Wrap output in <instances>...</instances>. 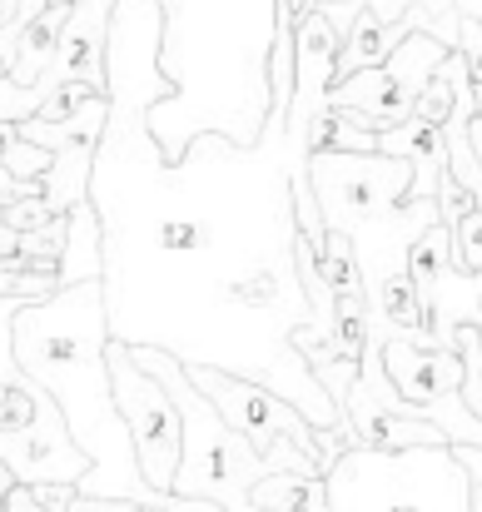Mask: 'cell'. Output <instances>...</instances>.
Returning <instances> with one entry per match:
<instances>
[{
	"label": "cell",
	"instance_id": "cell-1",
	"mask_svg": "<svg viewBox=\"0 0 482 512\" xmlns=\"http://www.w3.org/2000/svg\"><path fill=\"white\" fill-rule=\"evenodd\" d=\"M284 120L274 110L254 150L199 135L164 160L145 115H110L90 174L110 339L254 378L319 433H348L343 403L299 353V334H333V314L299 279L294 165L309 160L289 150Z\"/></svg>",
	"mask_w": 482,
	"mask_h": 512
},
{
	"label": "cell",
	"instance_id": "cell-2",
	"mask_svg": "<svg viewBox=\"0 0 482 512\" xmlns=\"http://www.w3.org/2000/svg\"><path fill=\"white\" fill-rule=\"evenodd\" d=\"M15 363L60 403L75 443L90 453V473L80 483L85 498H135L169 512H224L204 498L155 493L140 473L130 423L115 403L110 378V309H105V279L65 284L50 299L20 304L15 314Z\"/></svg>",
	"mask_w": 482,
	"mask_h": 512
},
{
	"label": "cell",
	"instance_id": "cell-3",
	"mask_svg": "<svg viewBox=\"0 0 482 512\" xmlns=\"http://www.w3.org/2000/svg\"><path fill=\"white\" fill-rule=\"evenodd\" d=\"M160 10V70L174 80V95L150 110L160 155L179 160L199 135L254 150L274 110L269 60L284 0H160Z\"/></svg>",
	"mask_w": 482,
	"mask_h": 512
},
{
	"label": "cell",
	"instance_id": "cell-4",
	"mask_svg": "<svg viewBox=\"0 0 482 512\" xmlns=\"http://www.w3.org/2000/svg\"><path fill=\"white\" fill-rule=\"evenodd\" d=\"M135 358L169 388V398L179 403V418H184V453H179L174 493L179 498H204V503H214L224 512H269L254 503V483L269 478L274 468L214 408V398L189 378V368L164 348H135Z\"/></svg>",
	"mask_w": 482,
	"mask_h": 512
},
{
	"label": "cell",
	"instance_id": "cell-5",
	"mask_svg": "<svg viewBox=\"0 0 482 512\" xmlns=\"http://www.w3.org/2000/svg\"><path fill=\"white\" fill-rule=\"evenodd\" d=\"M333 512H473V478L448 448H343L328 468Z\"/></svg>",
	"mask_w": 482,
	"mask_h": 512
},
{
	"label": "cell",
	"instance_id": "cell-6",
	"mask_svg": "<svg viewBox=\"0 0 482 512\" xmlns=\"http://www.w3.org/2000/svg\"><path fill=\"white\" fill-rule=\"evenodd\" d=\"M448 55H453V50H448L438 35H428V30H408V35L398 40V50H393L383 65L333 80L328 105H333L343 120H353V125L383 135V130L413 120L418 95L428 90V80L443 70Z\"/></svg>",
	"mask_w": 482,
	"mask_h": 512
},
{
	"label": "cell",
	"instance_id": "cell-7",
	"mask_svg": "<svg viewBox=\"0 0 482 512\" xmlns=\"http://www.w3.org/2000/svg\"><path fill=\"white\" fill-rule=\"evenodd\" d=\"M309 174L319 189L323 224L353 234L413 199V165L398 155H353V150H314Z\"/></svg>",
	"mask_w": 482,
	"mask_h": 512
},
{
	"label": "cell",
	"instance_id": "cell-8",
	"mask_svg": "<svg viewBox=\"0 0 482 512\" xmlns=\"http://www.w3.org/2000/svg\"><path fill=\"white\" fill-rule=\"evenodd\" d=\"M110 378H115V403H120V413L130 423L145 483L155 493H174V473H179V453H184L179 403L169 398V388L160 378L135 358V348L120 339H110Z\"/></svg>",
	"mask_w": 482,
	"mask_h": 512
},
{
	"label": "cell",
	"instance_id": "cell-9",
	"mask_svg": "<svg viewBox=\"0 0 482 512\" xmlns=\"http://www.w3.org/2000/svg\"><path fill=\"white\" fill-rule=\"evenodd\" d=\"M338 50L343 30L328 20L323 5L294 15V100H289V150L309 160V125L328 110V90L338 80Z\"/></svg>",
	"mask_w": 482,
	"mask_h": 512
},
{
	"label": "cell",
	"instance_id": "cell-10",
	"mask_svg": "<svg viewBox=\"0 0 482 512\" xmlns=\"http://www.w3.org/2000/svg\"><path fill=\"white\" fill-rule=\"evenodd\" d=\"M373 343L383 348V373L398 388V398L428 408V403H443V398L463 393L468 363H463L458 348L413 343V339H403V334H373Z\"/></svg>",
	"mask_w": 482,
	"mask_h": 512
},
{
	"label": "cell",
	"instance_id": "cell-11",
	"mask_svg": "<svg viewBox=\"0 0 482 512\" xmlns=\"http://www.w3.org/2000/svg\"><path fill=\"white\" fill-rule=\"evenodd\" d=\"M378 155H398L413 165V199H438V179L448 170V135L428 120H403L378 135Z\"/></svg>",
	"mask_w": 482,
	"mask_h": 512
},
{
	"label": "cell",
	"instance_id": "cell-12",
	"mask_svg": "<svg viewBox=\"0 0 482 512\" xmlns=\"http://www.w3.org/2000/svg\"><path fill=\"white\" fill-rule=\"evenodd\" d=\"M408 30H413L408 20L388 25V20H378L368 5H358L353 25L343 30V50H338V80H343V75H358V70H373V65H383V60L398 50V40H403Z\"/></svg>",
	"mask_w": 482,
	"mask_h": 512
},
{
	"label": "cell",
	"instance_id": "cell-13",
	"mask_svg": "<svg viewBox=\"0 0 482 512\" xmlns=\"http://www.w3.org/2000/svg\"><path fill=\"white\" fill-rule=\"evenodd\" d=\"M85 279H105V229H100V214L90 199L70 209V234H65V254H60V289L85 284Z\"/></svg>",
	"mask_w": 482,
	"mask_h": 512
},
{
	"label": "cell",
	"instance_id": "cell-14",
	"mask_svg": "<svg viewBox=\"0 0 482 512\" xmlns=\"http://www.w3.org/2000/svg\"><path fill=\"white\" fill-rule=\"evenodd\" d=\"M65 15H70V5H50V10H40V15L20 30V40H15V50H10V80H15V85H35V80L50 70L55 45H60V30H65Z\"/></svg>",
	"mask_w": 482,
	"mask_h": 512
},
{
	"label": "cell",
	"instance_id": "cell-15",
	"mask_svg": "<svg viewBox=\"0 0 482 512\" xmlns=\"http://www.w3.org/2000/svg\"><path fill=\"white\" fill-rule=\"evenodd\" d=\"M254 503L269 512H333L328 503V478H304V473H269L254 483Z\"/></svg>",
	"mask_w": 482,
	"mask_h": 512
},
{
	"label": "cell",
	"instance_id": "cell-16",
	"mask_svg": "<svg viewBox=\"0 0 482 512\" xmlns=\"http://www.w3.org/2000/svg\"><path fill=\"white\" fill-rule=\"evenodd\" d=\"M333 343L343 358L363 363L368 343H373V324H368V289L358 294H338L333 299Z\"/></svg>",
	"mask_w": 482,
	"mask_h": 512
},
{
	"label": "cell",
	"instance_id": "cell-17",
	"mask_svg": "<svg viewBox=\"0 0 482 512\" xmlns=\"http://www.w3.org/2000/svg\"><path fill=\"white\" fill-rule=\"evenodd\" d=\"M314 150H353V155H378V130H363L353 120H343L333 105L309 125V155Z\"/></svg>",
	"mask_w": 482,
	"mask_h": 512
},
{
	"label": "cell",
	"instance_id": "cell-18",
	"mask_svg": "<svg viewBox=\"0 0 482 512\" xmlns=\"http://www.w3.org/2000/svg\"><path fill=\"white\" fill-rule=\"evenodd\" d=\"M319 274H323V284H328V294H333V299H338V294H358V289H363L358 249H353V239H348V234L328 229V244H323V259H319Z\"/></svg>",
	"mask_w": 482,
	"mask_h": 512
},
{
	"label": "cell",
	"instance_id": "cell-19",
	"mask_svg": "<svg viewBox=\"0 0 482 512\" xmlns=\"http://www.w3.org/2000/svg\"><path fill=\"white\" fill-rule=\"evenodd\" d=\"M50 294H60V269H20V264L0 259V299L35 304V299H50Z\"/></svg>",
	"mask_w": 482,
	"mask_h": 512
},
{
	"label": "cell",
	"instance_id": "cell-20",
	"mask_svg": "<svg viewBox=\"0 0 482 512\" xmlns=\"http://www.w3.org/2000/svg\"><path fill=\"white\" fill-rule=\"evenodd\" d=\"M0 165H5L10 174H15V179H45V170L55 165V150H45V145H35V140L15 135V140L5 145Z\"/></svg>",
	"mask_w": 482,
	"mask_h": 512
},
{
	"label": "cell",
	"instance_id": "cell-21",
	"mask_svg": "<svg viewBox=\"0 0 482 512\" xmlns=\"http://www.w3.org/2000/svg\"><path fill=\"white\" fill-rule=\"evenodd\" d=\"M453 264L468 269V274L482 269V209L463 214V219L453 224Z\"/></svg>",
	"mask_w": 482,
	"mask_h": 512
},
{
	"label": "cell",
	"instance_id": "cell-22",
	"mask_svg": "<svg viewBox=\"0 0 482 512\" xmlns=\"http://www.w3.org/2000/svg\"><path fill=\"white\" fill-rule=\"evenodd\" d=\"M0 214H5V224H10V229H20V234H30V229H45L50 219H60V214L45 204V194H30V199L0 204Z\"/></svg>",
	"mask_w": 482,
	"mask_h": 512
},
{
	"label": "cell",
	"instance_id": "cell-23",
	"mask_svg": "<svg viewBox=\"0 0 482 512\" xmlns=\"http://www.w3.org/2000/svg\"><path fill=\"white\" fill-rule=\"evenodd\" d=\"M438 209H443V219H448V229H453L463 214H473V209H478V199H473V194H468L453 174L443 170V179H438Z\"/></svg>",
	"mask_w": 482,
	"mask_h": 512
},
{
	"label": "cell",
	"instance_id": "cell-24",
	"mask_svg": "<svg viewBox=\"0 0 482 512\" xmlns=\"http://www.w3.org/2000/svg\"><path fill=\"white\" fill-rule=\"evenodd\" d=\"M70 512H169V508H155V503H135V498H85L75 488V503Z\"/></svg>",
	"mask_w": 482,
	"mask_h": 512
},
{
	"label": "cell",
	"instance_id": "cell-25",
	"mask_svg": "<svg viewBox=\"0 0 482 512\" xmlns=\"http://www.w3.org/2000/svg\"><path fill=\"white\" fill-rule=\"evenodd\" d=\"M458 50H463L468 70H473V85H482V25L473 15H463V25H458Z\"/></svg>",
	"mask_w": 482,
	"mask_h": 512
},
{
	"label": "cell",
	"instance_id": "cell-26",
	"mask_svg": "<svg viewBox=\"0 0 482 512\" xmlns=\"http://www.w3.org/2000/svg\"><path fill=\"white\" fill-rule=\"evenodd\" d=\"M10 254H20V229H10L0 214V259H10Z\"/></svg>",
	"mask_w": 482,
	"mask_h": 512
},
{
	"label": "cell",
	"instance_id": "cell-27",
	"mask_svg": "<svg viewBox=\"0 0 482 512\" xmlns=\"http://www.w3.org/2000/svg\"><path fill=\"white\" fill-rule=\"evenodd\" d=\"M15 483H20V478H15V473H10V468H5V463H0V503H5V498H10V488H15Z\"/></svg>",
	"mask_w": 482,
	"mask_h": 512
},
{
	"label": "cell",
	"instance_id": "cell-28",
	"mask_svg": "<svg viewBox=\"0 0 482 512\" xmlns=\"http://www.w3.org/2000/svg\"><path fill=\"white\" fill-rule=\"evenodd\" d=\"M468 135H473V150H478V160H482V110L473 115V125H468Z\"/></svg>",
	"mask_w": 482,
	"mask_h": 512
},
{
	"label": "cell",
	"instance_id": "cell-29",
	"mask_svg": "<svg viewBox=\"0 0 482 512\" xmlns=\"http://www.w3.org/2000/svg\"><path fill=\"white\" fill-rule=\"evenodd\" d=\"M458 10H463V15H473V20L482 25V0H458Z\"/></svg>",
	"mask_w": 482,
	"mask_h": 512
},
{
	"label": "cell",
	"instance_id": "cell-30",
	"mask_svg": "<svg viewBox=\"0 0 482 512\" xmlns=\"http://www.w3.org/2000/svg\"><path fill=\"white\" fill-rule=\"evenodd\" d=\"M284 5H289V10H294V15H304V10H309V5H314V0H284Z\"/></svg>",
	"mask_w": 482,
	"mask_h": 512
},
{
	"label": "cell",
	"instance_id": "cell-31",
	"mask_svg": "<svg viewBox=\"0 0 482 512\" xmlns=\"http://www.w3.org/2000/svg\"><path fill=\"white\" fill-rule=\"evenodd\" d=\"M0 75H10V60H5V50H0Z\"/></svg>",
	"mask_w": 482,
	"mask_h": 512
},
{
	"label": "cell",
	"instance_id": "cell-32",
	"mask_svg": "<svg viewBox=\"0 0 482 512\" xmlns=\"http://www.w3.org/2000/svg\"><path fill=\"white\" fill-rule=\"evenodd\" d=\"M478 110H482V85H478Z\"/></svg>",
	"mask_w": 482,
	"mask_h": 512
}]
</instances>
